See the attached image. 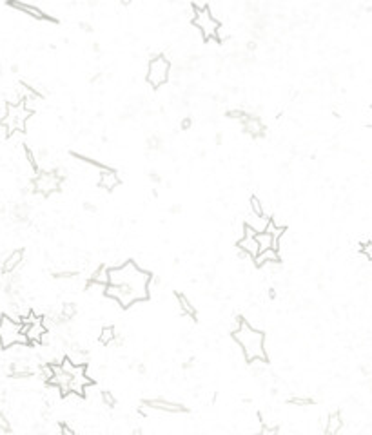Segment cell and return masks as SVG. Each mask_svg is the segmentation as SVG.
<instances>
[{
	"label": "cell",
	"mask_w": 372,
	"mask_h": 435,
	"mask_svg": "<svg viewBox=\"0 0 372 435\" xmlns=\"http://www.w3.org/2000/svg\"><path fill=\"white\" fill-rule=\"evenodd\" d=\"M31 113L27 109L22 105V102L13 105V103H6V113H4V118L0 122V126L4 127L7 131V134H13V132H24L26 131V122L29 120Z\"/></svg>",
	"instance_id": "277c9868"
},
{
	"label": "cell",
	"mask_w": 372,
	"mask_h": 435,
	"mask_svg": "<svg viewBox=\"0 0 372 435\" xmlns=\"http://www.w3.org/2000/svg\"><path fill=\"white\" fill-rule=\"evenodd\" d=\"M85 209H87V210H91V212H95V210H96V207H95V205H89V203H85Z\"/></svg>",
	"instance_id": "d6a6232c"
},
{
	"label": "cell",
	"mask_w": 372,
	"mask_h": 435,
	"mask_svg": "<svg viewBox=\"0 0 372 435\" xmlns=\"http://www.w3.org/2000/svg\"><path fill=\"white\" fill-rule=\"evenodd\" d=\"M343 426V421H342V415H340V411H332L329 417H327V426H325V434L329 435H334L338 434Z\"/></svg>",
	"instance_id": "ac0fdd59"
},
{
	"label": "cell",
	"mask_w": 372,
	"mask_h": 435,
	"mask_svg": "<svg viewBox=\"0 0 372 435\" xmlns=\"http://www.w3.org/2000/svg\"><path fill=\"white\" fill-rule=\"evenodd\" d=\"M54 278H58V280H67V278H73V276H77V272H73V270H64V272H54Z\"/></svg>",
	"instance_id": "83f0119b"
},
{
	"label": "cell",
	"mask_w": 372,
	"mask_h": 435,
	"mask_svg": "<svg viewBox=\"0 0 372 435\" xmlns=\"http://www.w3.org/2000/svg\"><path fill=\"white\" fill-rule=\"evenodd\" d=\"M251 212L256 216H264V207H262V202H260L256 196H251Z\"/></svg>",
	"instance_id": "cb8c5ba5"
},
{
	"label": "cell",
	"mask_w": 372,
	"mask_h": 435,
	"mask_svg": "<svg viewBox=\"0 0 372 435\" xmlns=\"http://www.w3.org/2000/svg\"><path fill=\"white\" fill-rule=\"evenodd\" d=\"M233 337L234 341L240 345L241 352L249 363L252 361H264L267 363V352H265V334L262 330H256L254 327L249 325L247 319L241 317L240 327L233 330Z\"/></svg>",
	"instance_id": "7a4b0ae2"
},
{
	"label": "cell",
	"mask_w": 372,
	"mask_h": 435,
	"mask_svg": "<svg viewBox=\"0 0 372 435\" xmlns=\"http://www.w3.org/2000/svg\"><path fill=\"white\" fill-rule=\"evenodd\" d=\"M236 249L240 252H243V254H247L249 257H254L258 256V243H256V238L254 236H243V238L240 239V241H236Z\"/></svg>",
	"instance_id": "7c38bea8"
},
{
	"label": "cell",
	"mask_w": 372,
	"mask_h": 435,
	"mask_svg": "<svg viewBox=\"0 0 372 435\" xmlns=\"http://www.w3.org/2000/svg\"><path fill=\"white\" fill-rule=\"evenodd\" d=\"M75 316H77V305H73V303L62 305V310H60L62 321H69V319H73Z\"/></svg>",
	"instance_id": "44dd1931"
},
{
	"label": "cell",
	"mask_w": 372,
	"mask_h": 435,
	"mask_svg": "<svg viewBox=\"0 0 372 435\" xmlns=\"http://www.w3.org/2000/svg\"><path fill=\"white\" fill-rule=\"evenodd\" d=\"M102 401H104V405L109 406V408L116 406V399H114V395L111 392H107V390H104V392H102Z\"/></svg>",
	"instance_id": "484cf974"
},
{
	"label": "cell",
	"mask_w": 372,
	"mask_h": 435,
	"mask_svg": "<svg viewBox=\"0 0 372 435\" xmlns=\"http://www.w3.org/2000/svg\"><path fill=\"white\" fill-rule=\"evenodd\" d=\"M182 127H184V129H189V127H191V120L187 118L186 122H184V126H182Z\"/></svg>",
	"instance_id": "836d02e7"
},
{
	"label": "cell",
	"mask_w": 372,
	"mask_h": 435,
	"mask_svg": "<svg viewBox=\"0 0 372 435\" xmlns=\"http://www.w3.org/2000/svg\"><path fill=\"white\" fill-rule=\"evenodd\" d=\"M241 126L245 129L252 138H260L265 134V126L262 124V120L258 116H251V114H247L245 118L241 120Z\"/></svg>",
	"instance_id": "8fae6325"
},
{
	"label": "cell",
	"mask_w": 372,
	"mask_h": 435,
	"mask_svg": "<svg viewBox=\"0 0 372 435\" xmlns=\"http://www.w3.org/2000/svg\"><path fill=\"white\" fill-rule=\"evenodd\" d=\"M0 430H4L6 434H9L11 432V424H9V421H7V417L0 411Z\"/></svg>",
	"instance_id": "4316f807"
},
{
	"label": "cell",
	"mask_w": 372,
	"mask_h": 435,
	"mask_svg": "<svg viewBox=\"0 0 372 435\" xmlns=\"http://www.w3.org/2000/svg\"><path fill=\"white\" fill-rule=\"evenodd\" d=\"M162 145V142L158 140V138H153V140H149V149H158Z\"/></svg>",
	"instance_id": "4dcf8cb0"
},
{
	"label": "cell",
	"mask_w": 372,
	"mask_h": 435,
	"mask_svg": "<svg viewBox=\"0 0 372 435\" xmlns=\"http://www.w3.org/2000/svg\"><path fill=\"white\" fill-rule=\"evenodd\" d=\"M62 171H38L33 179V191L40 192L44 196H49L60 189L62 185Z\"/></svg>",
	"instance_id": "8992f818"
},
{
	"label": "cell",
	"mask_w": 372,
	"mask_h": 435,
	"mask_svg": "<svg viewBox=\"0 0 372 435\" xmlns=\"http://www.w3.org/2000/svg\"><path fill=\"white\" fill-rule=\"evenodd\" d=\"M9 6L15 7V9H20V11L27 13V15L38 18V20H46V18H48V20H53V18L49 17V15H46L42 9H38V7H35V6H29V4H24V2H9Z\"/></svg>",
	"instance_id": "5bb4252c"
},
{
	"label": "cell",
	"mask_w": 372,
	"mask_h": 435,
	"mask_svg": "<svg viewBox=\"0 0 372 435\" xmlns=\"http://www.w3.org/2000/svg\"><path fill=\"white\" fill-rule=\"evenodd\" d=\"M256 267H264L265 263H280V252L272 251V249H267V251L258 252V256L252 259Z\"/></svg>",
	"instance_id": "9a60e30c"
},
{
	"label": "cell",
	"mask_w": 372,
	"mask_h": 435,
	"mask_svg": "<svg viewBox=\"0 0 372 435\" xmlns=\"http://www.w3.org/2000/svg\"><path fill=\"white\" fill-rule=\"evenodd\" d=\"M15 345H29V343L26 334H22V323L4 316L0 319V346L11 348Z\"/></svg>",
	"instance_id": "3957f363"
},
{
	"label": "cell",
	"mask_w": 372,
	"mask_h": 435,
	"mask_svg": "<svg viewBox=\"0 0 372 435\" xmlns=\"http://www.w3.org/2000/svg\"><path fill=\"white\" fill-rule=\"evenodd\" d=\"M269 216H256V214H252L245 220V225H249L254 230V232L258 234V232H265V229H267V223H269Z\"/></svg>",
	"instance_id": "2e32d148"
},
{
	"label": "cell",
	"mask_w": 372,
	"mask_h": 435,
	"mask_svg": "<svg viewBox=\"0 0 372 435\" xmlns=\"http://www.w3.org/2000/svg\"><path fill=\"white\" fill-rule=\"evenodd\" d=\"M22 257H24V251H22V249L13 251L11 254L4 259V263H2V272H4V274H11L13 270L22 263Z\"/></svg>",
	"instance_id": "4fadbf2b"
},
{
	"label": "cell",
	"mask_w": 372,
	"mask_h": 435,
	"mask_svg": "<svg viewBox=\"0 0 372 435\" xmlns=\"http://www.w3.org/2000/svg\"><path fill=\"white\" fill-rule=\"evenodd\" d=\"M82 27H84V31H87V33H89V31H93V27H91L89 24H82Z\"/></svg>",
	"instance_id": "e575fe53"
},
{
	"label": "cell",
	"mask_w": 372,
	"mask_h": 435,
	"mask_svg": "<svg viewBox=\"0 0 372 435\" xmlns=\"http://www.w3.org/2000/svg\"><path fill=\"white\" fill-rule=\"evenodd\" d=\"M89 285H100V286L109 285V267L100 265V267L96 268L89 278Z\"/></svg>",
	"instance_id": "e0dca14e"
},
{
	"label": "cell",
	"mask_w": 372,
	"mask_h": 435,
	"mask_svg": "<svg viewBox=\"0 0 372 435\" xmlns=\"http://www.w3.org/2000/svg\"><path fill=\"white\" fill-rule=\"evenodd\" d=\"M46 334H48V328L42 323V317H38L35 323L27 325V330H26V337H27L29 345H42Z\"/></svg>",
	"instance_id": "ba28073f"
},
{
	"label": "cell",
	"mask_w": 372,
	"mask_h": 435,
	"mask_svg": "<svg viewBox=\"0 0 372 435\" xmlns=\"http://www.w3.org/2000/svg\"><path fill=\"white\" fill-rule=\"evenodd\" d=\"M98 185H100L102 189H106V191H113V189H116V187L120 185V176H118V173L113 171V169L104 167V169H100V179H98Z\"/></svg>",
	"instance_id": "30bf717a"
},
{
	"label": "cell",
	"mask_w": 372,
	"mask_h": 435,
	"mask_svg": "<svg viewBox=\"0 0 372 435\" xmlns=\"http://www.w3.org/2000/svg\"><path fill=\"white\" fill-rule=\"evenodd\" d=\"M116 339V334H114V327H104L102 332H100V343L102 345H109Z\"/></svg>",
	"instance_id": "7402d4cb"
},
{
	"label": "cell",
	"mask_w": 372,
	"mask_h": 435,
	"mask_svg": "<svg viewBox=\"0 0 372 435\" xmlns=\"http://www.w3.org/2000/svg\"><path fill=\"white\" fill-rule=\"evenodd\" d=\"M38 376H40L44 381L48 383L49 379L53 377V364H48V363L40 364V368H38Z\"/></svg>",
	"instance_id": "603a6c76"
},
{
	"label": "cell",
	"mask_w": 372,
	"mask_h": 435,
	"mask_svg": "<svg viewBox=\"0 0 372 435\" xmlns=\"http://www.w3.org/2000/svg\"><path fill=\"white\" fill-rule=\"evenodd\" d=\"M227 116H229V118H236V120H240V122H241V120L247 116V113H243V111H229Z\"/></svg>",
	"instance_id": "f1b7e54d"
},
{
	"label": "cell",
	"mask_w": 372,
	"mask_h": 435,
	"mask_svg": "<svg viewBox=\"0 0 372 435\" xmlns=\"http://www.w3.org/2000/svg\"><path fill=\"white\" fill-rule=\"evenodd\" d=\"M144 405L153 408V410H162V411H169V413H184V411H187V408L184 405L171 403V401H165V399H147L144 401Z\"/></svg>",
	"instance_id": "9c48e42d"
},
{
	"label": "cell",
	"mask_w": 372,
	"mask_h": 435,
	"mask_svg": "<svg viewBox=\"0 0 372 435\" xmlns=\"http://www.w3.org/2000/svg\"><path fill=\"white\" fill-rule=\"evenodd\" d=\"M60 432H62V434H67V435H75V432H73L67 424H60Z\"/></svg>",
	"instance_id": "1f68e13d"
},
{
	"label": "cell",
	"mask_w": 372,
	"mask_h": 435,
	"mask_svg": "<svg viewBox=\"0 0 372 435\" xmlns=\"http://www.w3.org/2000/svg\"><path fill=\"white\" fill-rule=\"evenodd\" d=\"M254 238H256V243H258L260 252L267 251V249H272V236H270L269 232H258Z\"/></svg>",
	"instance_id": "ffe728a7"
},
{
	"label": "cell",
	"mask_w": 372,
	"mask_h": 435,
	"mask_svg": "<svg viewBox=\"0 0 372 435\" xmlns=\"http://www.w3.org/2000/svg\"><path fill=\"white\" fill-rule=\"evenodd\" d=\"M289 405H294V406H311L314 405V401L311 397H291L289 399Z\"/></svg>",
	"instance_id": "d4e9b609"
},
{
	"label": "cell",
	"mask_w": 372,
	"mask_h": 435,
	"mask_svg": "<svg viewBox=\"0 0 372 435\" xmlns=\"http://www.w3.org/2000/svg\"><path fill=\"white\" fill-rule=\"evenodd\" d=\"M169 71H171V62H169L167 56H163V54H158L155 58L149 60V66H147V84L151 87H162L163 84H167L169 80Z\"/></svg>",
	"instance_id": "5b68a950"
},
{
	"label": "cell",
	"mask_w": 372,
	"mask_h": 435,
	"mask_svg": "<svg viewBox=\"0 0 372 435\" xmlns=\"http://www.w3.org/2000/svg\"><path fill=\"white\" fill-rule=\"evenodd\" d=\"M151 274L140 268L134 261H126L120 267L109 268V285L104 286V294L114 299L122 308L149 299Z\"/></svg>",
	"instance_id": "6da1fadb"
},
{
	"label": "cell",
	"mask_w": 372,
	"mask_h": 435,
	"mask_svg": "<svg viewBox=\"0 0 372 435\" xmlns=\"http://www.w3.org/2000/svg\"><path fill=\"white\" fill-rule=\"evenodd\" d=\"M176 299H178V305H180L182 312L194 319V317H196V308H194V305H191V301H189L184 294H176Z\"/></svg>",
	"instance_id": "d6986e66"
},
{
	"label": "cell",
	"mask_w": 372,
	"mask_h": 435,
	"mask_svg": "<svg viewBox=\"0 0 372 435\" xmlns=\"http://www.w3.org/2000/svg\"><path fill=\"white\" fill-rule=\"evenodd\" d=\"M192 26H196L200 31H202V36H204L205 40H211V38H214L216 36V31L220 27V20L213 17V13H211V7L207 6L205 9L202 11H192Z\"/></svg>",
	"instance_id": "52a82bcc"
},
{
	"label": "cell",
	"mask_w": 372,
	"mask_h": 435,
	"mask_svg": "<svg viewBox=\"0 0 372 435\" xmlns=\"http://www.w3.org/2000/svg\"><path fill=\"white\" fill-rule=\"evenodd\" d=\"M363 252L367 254L369 259H372V243L371 241H367V245H363Z\"/></svg>",
	"instance_id": "f546056e"
}]
</instances>
